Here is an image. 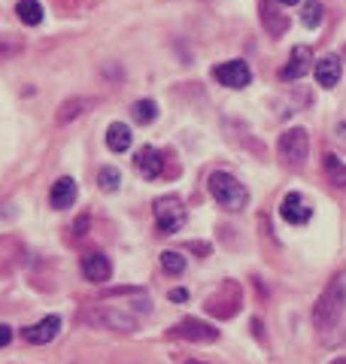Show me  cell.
Instances as JSON below:
<instances>
[{
	"mask_svg": "<svg viewBox=\"0 0 346 364\" xmlns=\"http://www.w3.org/2000/svg\"><path fill=\"white\" fill-rule=\"evenodd\" d=\"M343 313H346V277H334L313 306V325L319 331H328V328L340 322Z\"/></svg>",
	"mask_w": 346,
	"mask_h": 364,
	"instance_id": "cell-1",
	"label": "cell"
},
{
	"mask_svg": "<svg viewBox=\"0 0 346 364\" xmlns=\"http://www.w3.org/2000/svg\"><path fill=\"white\" fill-rule=\"evenodd\" d=\"M207 188H210V195H213V200L219 203L222 210H228V213H240V210H247V203H249L247 186L237 182L231 173H225V170H216V173H210Z\"/></svg>",
	"mask_w": 346,
	"mask_h": 364,
	"instance_id": "cell-2",
	"label": "cell"
},
{
	"mask_svg": "<svg viewBox=\"0 0 346 364\" xmlns=\"http://www.w3.org/2000/svg\"><path fill=\"white\" fill-rule=\"evenodd\" d=\"M82 322L94 325V328H104V331H119V334L137 331V318H134L131 313L116 310V306H109V304H100V306H94V310L82 313Z\"/></svg>",
	"mask_w": 346,
	"mask_h": 364,
	"instance_id": "cell-3",
	"label": "cell"
},
{
	"mask_svg": "<svg viewBox=\"0 0 346 364\" xmlns=\"http://www.w3.org/2000/svg\"><path fill=\"white\" fill-rule=\"evenodd\" d=\"M276 152H280V158L288 164V167H304L307 164V155H310V134L304 128H288L280 143H276Z\"/></svg>",
	"mask_w": 346,
	"mask_h": 364,
	"instance_id": "cell-4",
	"label": "cell"
},
{
	"mask_svg": "<svg viewBox=\"0 0 346 364\" xmlns=\"http://www.w3.org/2000/svg\"><path fill=\"white\" fill-rule=\"evenodd\" d=\"M155 222H158V231L161 234H176V231H183V225H185V207H183V200L176 198V195H164L155 200Z\"/></svg>",
	"mask_w": 346,
	"mask_h": 364,
	"instance_id": "cell-5",
	"label": "cell"
},
{
	"mask_svg": "<svg viewBox=\"0 0 346 364\" xmlns=\"http://www.w3.org/2000/svg\"><path fill=\"white\" fill-rule=\"evenodd\" d=\"M213 76H216L219 85L234 88V91L247 88V85L252 82V70H249L247 61H225V64H216V67H213Z\"/></svg>",
	"mask_w": 346,
	"mask_h": 364,
	"instance_id": "cell-6",
	"label": "cell"
},
{
	"mask_svg": "<svg viewBox=\"0 0 346 364\" xmlns=\"http://www.w3.org/2000/svg\"><path fill=\"white\" fill-rule=\"evenodd\" d=\"M313 49L310 46H295L292 55H288V64L280 70V76L286 82H295V79H304L310 70H313Z\"/></svg>",
	"mask_w": 346,
	"mask_h": 364,
	"instance_id": "cell-7",
	"label": "cell"
},
{
	"mask_svg": "<svg viewBox=\"0 0 346 364\" xmlns=\"http://www.w3.org/2000/svg\"><path fill=\"white\" fill-rule=\"evenodd\" d=\"M173 334L183 337V340H195V343H213V340L219 337V328L204 322V318H192V316H188V318H183V322L173 328Z\"/></svg>",
	"mask_w": 346,
	"mask_h": 364,
	"instance_id": "cell-8",
	"label": "cell"
},
{
	"mask_svg": "<svg viewBox=\"0 0 346 364\" xmlns=\"http://www.w3.org/2000/svg\"><path fill=\"white\" fill-rule=\"evenodd\" d=\"M134 167L143 179H158L164 173V158L155 146H143V149L134 152Z\"/></svg>",
	"mask_w": 346,
	"mask_h": 364,
	"instance_id": "cell-9",
	"label": "cell"
},
{
	"mask_svg": "<svg viewBox=\"0 0 346 364\" xmlns=\"http://www.w3.org/2000/svg\"><path fill=\"white\" fill-rule=\"evenodd\" d=\"M280 215L288 222V225H304L310 222V215H313V207L304 200V195H298V191H288L280 203Z\"/></svg>",
	"mask_w": 346,
	"mask_h": 364,
	"instance_id": "cell-10",
	"label": "cell"
},
{
	"mask_svg": "<svg viewBox=\"0 0 346 364\" xmlns=\"http://www.w3.org/2000/svg\"><path fill=\"white\" fill-rule=\"evenodd\" d=\"M80 267H82V277L88 282H97V286L113 277V264H109V258L104 252H88V255H82Z\"/></svg>",
	"mask_w": 346,
	"mask_h": 364,
	"instance_id": "cell-11",
	"label": "cell"
},
{
	"mask_svg": "<svg viewBox=\"0 0 346 364\" xmlns=\"http://www.w3.org/2000/svg\"><path fill=\"white\" fill-rule=\"evenodd\" d=\"M25 340L28 343H37V346H43V343H52L55 337L61 334V316H46V318H40L37 325H31V328H25Z\"/></svg>",
	"mask_w": 346,
	"mask_h": 364,
	"instance_id": "cell-12",
	"label": "cell"
},
{
	"mask_svg": "<svg viewBox=\"0 0 346 364\" xmlns=\"http://www.w3.org/2000/svg\"><path fill=\"white\" fill-rule=\"evenodd\" d=\"M340 73H343V64L337 55H325V58H319L313 64V76H316V82L322 88H334L340 82Z\"/></svg>",
	"mask_w": 346,
	"mask_h": 364,
	"instance_id": "cell-13",
	"label": "cell"
},
{
	"mask_svg": "<svg viewBox=\"0 0 346 364\" xmlns=\"http://www.w3.org/2000/svg\"><path fill=\"white\" fill-rule=\"evenodd\" d=\"M259 16H261L264 31L274 33V37H283V33L288 31V16L276 4H271V0H264V4L259 6Z\"/></svg>",
	"mask_w": 346,
	"mask_h": 364,
	"instance_id": "cell-14",
	"label": "cell"
},
{
	"mask_svg": "<svg viewBox=\"0 0 346 364\" xmlns=\"http://www.w3.org/2000/svg\"><path fill=\"white\" fill-rule=\"evenodd\" d=\"M76 195H80V191H76V182L70 176H61L49 191V203L55 210H70L76 203Z\"/></svg>",
	"mask_w": 346,
	"mask_h": 364,
	"instance_id": "cell-15",
	"label": "cell"
},
{
	"mask_svg": "<svg viewBox=\"0 0 346 364\" xmlns=\"http://www.w3.org/2000/svg\"><path fill=\"white\" fill-rule=\"evenodd\" d=\"M131 140H134V134H131V128L125 122H113L107 128V146L113 152H128L131 149Z\"/></svg>",
	"mask_w": 346,
	"mask_h": 364,
	"instance_id": "cell-16",
	"label": "cell"
},
{
	"mask_svg": "<svg viewBox=\"0 0 346 364\" xmlns=\"http://www.w3.org/2000/svg\"><path fill=\"white\" fill-rule=\"evenodd\" d=\"M88 107H94V97H70V100H64L61 109H58V122L67 124V122L80 119L82 112H88Z\"/></svg>",
	"mask_w": 346,
	"mask_h": 364,
	"instance_id": "cell-17",
	"label": "cell"
},
{
	"mask_svg": "<svg viewBox=\"0 0 346 364\" xmlns=\"http://www.w3.org/2000/svg\"><path fill=\"white\" fill-rule=\"evenodd\" d=\"M322 164H325V173H328V179L334 182V186H337V188H346V164L340 161V158H337V155H331V152H325Z\"/></svg>",
	"mask_w": 346,
	"mask_h": 364,
	"instance_id": "cell-18",
	"label": "cell"
},
{
	"mask_svg": "<svg viewBox=\"0 0 346 364\" xmlns=\"http://www.w3.org/2000/svg\"><path fill=\"white\" fill-rule=\"evenodd\" d=\"M16 13L25 25H40L43 21V4L40 0H18L16 4Z\"/></svg>",
	"mask_w": 346,
	"mask_h": 364,
	"instance_id": "cell-19",
	"label": "cell"
},
{
	"mask_svg": "<svg viewBox=\"0 0 346 364\" xmlns=\"http://www.w3.org/2000/svg\"><path fill=\"white\" fill-rule=\"evenodd\" d=\"M131 112H134V122L137 124H152L155 119H158V107H155V100H137V104L131 107Z\"/></svg>",
	"mask_w": 346,
	"mask_h": 364,
	"instance_id": "cell-20",
	"label": "cell"
},
{
	"mask_svg": "<svg viewBox=\"0 0 346 364\" xmlns=\"http://www.w3.org/2000/svg\"><path fill=\"white\" fill-rule=\"evenodd\" d=\"M97 186H100V191L113 195V191H119V186H121V173L116 167H100L97 170Z\"/></svg>",
	"mask_w": 346,
	"mask_h": 364,
	"instance_id": "cell-21",
	"label": "cell"
},
{
	"mask_svg": "<svg viewBox=\"0 0 346 364\" xmlns=\"http://www.w3.org/2000/svg\"><path fill=\"white\" fill-rule=\"evenodd\" d=\"M301 21H304V28L316 31L322 25V4H316V0H307L304 9H301Z\"/></svg>",
	"mask_w": 346,
	"mask_h": 364,
	"instance_id": "cell-22",
	"label": "cell"
},
{
	"mask_svg": "<svg viewBox=\"0 0 346 364\" xmlns=\"http://www.w3.org/2000/svg\"><path fill=\"white\" fill-rule=\"evenodd\" d=\"M161 267H164V273L176 277V273L185 270V255L183 252H173V249H167V252H161Z\"/></svg>",
	"mask_w": 346,
	"mask_h": 364,
	"instance_id": "cell-23",
	"label": "cell"
},
{
	"mask_svg": "<svg viewBox=\"0 0 346 364\" xmlns=\"http://www.w3.org/2000/svg\"><path fill=\"white\" fill-rule=\"evenodd\" d=\"M167 298H171L173 304H185L188 301V291L185 289H171V291H167Z\"/></svg>",
	"mask_w": 346,
	"mask_h": 364,
	"instance_id": "cell-24",
	"label": "cell"
},
{
	"mask_svg": "<svg viewBox=\"0 0 346 364\" xmlns=\"http://www.w3.org/2000/svg\"><path fill=\"white\" fill-rule=\"evenodd\" d=\"M6 343H13V328H9V325H0V349H4Z\"/></svg>",
	"mask_w": 346,
	"mask_h": 364,
	"instance_id": "cell-25",
	"label": "cell"
},
{
	"mask_svg": "<svg viewBox=\"0 0 346 364\" xmlns=\"http://www.w3.org/2000/svg\"><path fill=\"white\" fill-rule=\"evenodd\" d=\"M85 228H88V215H82V219L76 222V234H85Z\"/></svg>",
	"mask_w": 346,
	"mask_h": 364,
	"instance_id": "cell-26",
	"label": "cell"
},
{
	"mask_svg": "<svg viewBox=\"0 0 346 364\" xmlns=\"http://www.w3.org/2000/svg\"><path fill=\"white\" fill-rule=\"evenodd\" d=\"M276 4H283V6H295V4H301V0H276Z\"/></svg>",
	"mask_w": 346,
	"mask_h": 364,
	"instance_id": "cell-27",
	"label": "cell"
},
{
	"mask_svg": "<svg viewBox=\"0 0 346 364\" xmlns=\"http://www.w3.org/2000/svg\"><path fill=\"white\" fill-rule=\"evenodd\" d=\"M183 364H207V361H198V358H183Z\"/></svg>",
	"mask_w": 346,
	"mask_h": 364,
	"instance_id": "cell-28",
	"label": "cell"
},
{
	"mask_svg": "<svg viewBox=\"0 0 346 364\" xmlns=\"http://www.w3.org/2000/svg\"><path fill=\"white\" fill-rule=\"evenodd\" d=\"M331 364H346V358H334V361H331Z\"/></svg>",
	"mask_w": 346,
	"mask_h": 364,
	"instance_id": "cell-29",
	"label": "cell"
},
{
	"mask_svg": "<svg viewBox=\"0 0 346 364\" xmlns=\"http://www.w3.org/2000/svg\"><path fill=\"white\" fill-rule=\"evenodd\" d=\"M343 58H346V46H343Z\"/></svg>",
	"mask_w": 346,
	"mask_h": 364,
	"instance_id": "cell-30",
	"label": "cell"
}]
</instances>
